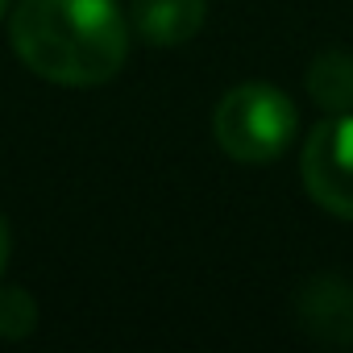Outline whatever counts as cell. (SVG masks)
Segmentation results:
<instances>
[{
	"mask_svg": "<svg viewBox=\"0 0 353 353\" xmlns=\"http://www.w3.org/2000/svg\"><path fill=\"white\" fill-rule=\"evenodd\" d=\"M5 262H9V225L0 216V274H5Z\"/></svg>",
	"mask_w": 353,
	"mask_h": 353,
	"instance_id": "cell-8",
	"label": "cell"
},
{
	"mask_svg": "<svg viewBox=\"0 0 353 353\" xmlns=\"http://www.w3.org/2000/svg\"><path fill=\"white\" fill-rule=\"evenodd\" d=\"M299 320L324 341H353V287L341 279H312L299 291Z\"/></svg>",
	"mask_w": 353,
	"mask_h": 353,
	"instance_id": "cell-4",
	"label": "cell"
},
{
	"mask_svg": "<svg viewBox=\"0 0 353 353\" xmlns=\"http://www.w3.org/2000/svg\"><path fill=\"white\" fill-rule=\"evenodd\" d=\"M307 92L324 112H349L353 108V54L324 50L307 67Z\"/></svg>",
	"mask_w": 353,
	"mask_h": 353,
	"instance_id": "cell-6",
	"label": "cell"
},
{
	"mask_svg": "<svg viewBox=\"0 0 353 353\" xmlns=\"http://www.w3.org/2000/svg\"><path fill=\"white\" fill-rule=\"evenodd\" d=\"M5 5H9V0H0V13H5Z\"/></svg>",
	"mask_w": 353,
	"mask_h": 353,
	"instance_id": "cell-9",
	"label": "cell"
},
{
	"mask_svg": "<svg viewBox=\"0 0 353 353\" xmlns=\"http://www.w3.org/2000/svg\"><path fill=\"white\" fill-rule=\"evenodd\" d=\"M38 324V303L26 287H0V336L21 341Z\"/></svg>",
	"mask_w": 353,
	"mask_h": 353,
	"instance_id": "cell-7",
	"label": "cell"
},
{
	"mask_svg": "<svg viewBox=\"0 0 353 353\" xmlns=\"http://www.w3.org/2000/svg\"><path fill=\"white\" fill-rule=\"evenodd\" d=\"M9 38L34 75L67 88H92L121 71L129 21L112 0H21Z\"/></svg>",
	"mask_w": 353,
	"mask_h": 353,
	"instance_id": "cell-1",
	"label": "cell"
},
{
	"mask_svg": "<svg viewBox=\"0 0 353 353\" xmlns=\"http://www.w3.org/2000/svg\"><path fill=\"white\" fill-rule=\"evenodd\" d=\"M204 0H133L129 21L150 46H179L204 26Z\"/></svg>",
	"mask_w": 353,
	"mask_h": 353,
	"instance_id": "cell-5",
	"label": "cell"
},
{
	"mask_svg": "<svg viewBox=\"0 0 353 353\" xmlns=\"http://www.w3.org/2000/svg\"><path fill=\"white\" fill-rule=\"evenodd\" d=\"M295 104L274 83H241L216 104L212 133L237 162H274L295 141Z\"/></svg>",
	"mask_w": 353,
	"mask_h": 353,
	"instance_id": "cell-2",
	"label": "cell"
},
{
	"mask_svg": "<svg viewBox=\"0 0 353 353\" xmlns=\"http://www.w3.org/2000/svg\"><path fill=\"white\" fill-rule=\"evenodd\" d=\"M303 183L320 208L353 221V112H332L307 133Z\"/></svg>",
	"mask_w": 353,
	"mask_h": 353,
	"instance_id": "cell-3",
	"label": "cell"
}]
</instances>
